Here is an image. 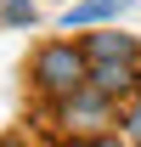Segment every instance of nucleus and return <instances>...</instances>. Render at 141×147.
Listing matches in <instances>:
<instances>
[{"instance_id": "nucleus-1", "label": "nucleus", "mask_w": 141, "mask_h": 147, "mask_svg": "<svg viewBox=\"0 0 141 147\" xmlns=\"http://www.w3.org/2000/svg\"><path fill=\"white\" fill-rule=\"evenodd\" d=\"M34 85L51 96H73L90 85V57L79 51V45H45V51L34 57Z\"/></svg>"}, {"instance_id": "nucleus-2", "label": "nucleus", "mask_w": 141, "mask_h": 147, "mask_svg": "<svg viewBox=\"0 0 141 147\" xmlns=\"http://www.w3.org/2000/svg\"><path fill=\"white\" fill-rule=\"evenodd\" d=\"M136 79H141V74H136V57H102V62H90V85L107 91V96H124Z\"/></svg>"}, {"instance_id": "nucleus-3", "label": "nucleus", "mask_w": 141, "mask_h": 147, "mask_svg": "<svg viewBox=\"0 0 141 147\" xmlns=\"http://www.w3.org/2000/svg\"><path fill=\"white\" fill-rule=\"evenodd\" d=\"M136 0H79V6H68L62 11V28H85V23H102V17H119V11H130Z\"/></svg>"}, {"instance_id": "nucleus-4", "label": "nucleus", "mask_w": 141, "mask_h": 147, "mask_svg": "<svg viewBox=\"0 0 141 147\" xmlns=\"http://www.w3.org/2000/svg\"><path fill=\"white\" fill-rule=\"evenodd\" d=\"M85 57H90V62H102V57H141V51H136V40H130V34H96V40L85 45Z\"/></svg>"}, {"instance_id": "nucleus-5", "label": "nucleus", "mask_w": 141, "mask_h": 147, "mask_svg": "<svg viewBox=\"0 0 141 147\" xmlns=\"http://www.w3.org/2000/svg\"><path fill=\"white\" fill-rule=\"evenodd\" d=\"M0 17L11 23V28H23V23H34V6H28V0H6V6H0Z\"/></svg>"}, {"instance_id": "nucleus-6", "label": "nucleus", "mask_w": 141, "mask_h": 147, "mask_svg": "<svg viewBox=\"0 0 141 147\" xmlns=\"http://www.w3.org/2000/svg\"><path fill=\"white\" fill-rule=\"evenodd\" d=\"M124 136H130V142H141V102L124 113Z\"/></svg>"}]
</instances>
